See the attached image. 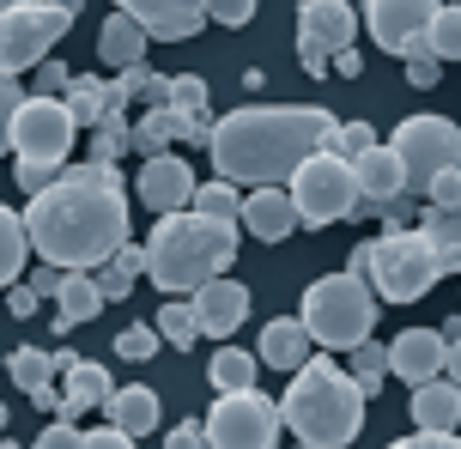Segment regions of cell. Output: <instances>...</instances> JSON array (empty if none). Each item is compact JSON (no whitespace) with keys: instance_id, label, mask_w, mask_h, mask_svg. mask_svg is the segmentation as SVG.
Segmentation results:
<instances>
[{"instance_id":"6da1fadb","label":"cell","mask_w":461,"mask_h":449,"mask_svg":"<svg viewBox=\"0 0 461 449\" xmlns=\"http://www.w3.org/2000/svg\"><path fill=\"white\" fill-rule=\"evenodd\" d=\"M24 237L55 274H97L128 243V183L115 165H68L55 189L31 194Z\"/></svg>"},{"instance_id":"7a4b0ae2","label":"cell","mask_w":461,"mask_h":449,"mask_svg":"<svg viewBox=\"0 0 461 449\" xmlns=\"http://www.w3.org/2000/svg\"><path fill=\"white\" fill-rule=\"evenodd\" d=\"M334 110L322 103H249L212 121L207 152L219 183L230 189H279L303 158H316L334 134Z\"/></svg>"},{"instance_id":"3957f363","label":"cell","mask_w":461,"mask_h":449,"mask_svg":"<svg viewBox=\"0 0 461 449\" xmlns=\"http://www.w3.org/2000/svg\"><path fill=\"white\" fill-rule=\"evenodd\" d=\"M140 256H146V274L158 292L170 298H194L201 285L225 280V267L237 261V225L225 219H201V213H170L152 225V237L140 243Z\"/></svg>"},{"instance_id":"277c9868","label":"cell","mask_w":461,"mask_h":449,"mask_svg":"<svg viewBox=\"0 0 461 449\" xmlns=\"http://www.w3.org/2000/svg\"><path fill=\"white\" fill-rule=\"evenodd\" d=\"M279 419H285V431H298L303 449H352L365 431V395L346 377V364L322 353L303 371H292L285 395H279Z\"/></svg>"},{"instance_id":"5b68a950","label":"cell","mask_w":461,"mask_h":449,"mask_svg":"<svg viewBox=\"0 0 461 449\" xmlns=\"http://www.w3.org/2000/svg\"><path fill=\"white\" fill-rule=\"evenodd\" d=\"M310 346H328V353H352L365 346L370 328H376V292H370L358 274H322V280L303 292L298 310Z\"/></svg>"},{"instance_id":"8992f818","label":"cell","mask_w":461,"mask_h":449,"mask_svg":"<svg viewBox=\"0 0 461 449\" xmlns=\"http://www.w3.org/2000/svg\"><path fill=\"white\" fill-rule=\"evenodd\" d=\"M438 256L419 225H383L370 237V267H365V285L376 292V304H419L431 285H438Z\"/></svg>"},{"instance_id":"52a82bcc","label":"cell","mask_w":461,"mask_h":449,"mask_svg":"<svg viewBox=\"0 0 461 449\" xmlns=\"http://www.w3.org/2000/svg\"><path fill=\"white\" fill-rule=\"evenodd\" d=\"M79 19V6H55V0H13L0 6V73L19 79V73H37L49 61V49L61 43Z\"/></svg>"},{"instance_id":"ba28073f","label":"cell","mask_w":461,"mask_h":449,"mask_svg":"<svg viewBox=\"0 0 461 449\" xmlns=\"http://www.w3.org/2000/svg\"><path fill=\"white\" fill-rule=\"evenodd\" d=\"M389 152L401 158V170H407V201H425L431 176L461 170V128L449 116H407L394 128Z\"/></svg>"},{"instance_id":"9c48e42d","label":"cell","mask_w":461,"mask_h":449,"mask_svg":"<svg viewBox=\"0 0 461 449\" xmlns=\"http://www.w3.org/2000/svg\"><path fill=\"white\" fill-rule=\"evenodd\" d=\"M285 194H292L298 225H310V231H322L334 219H358V176H352V165L328 158V152L303 158V165L292 170V189Z\"/></svg>"},{"instance_id":"30bf717a","label":"cell","mask_w":461,"mask_h":449,"mask_svg":"<svg viewBox=\"0 0 461 449\" xmlns=\"http://www.w3.org/2000/svg\"><path fill=\"white\" fill-rule=\"evenodd\" d=\"M279 431H285L279 401H267L261 389H237V395L212 401L201 437H207V449H279Z\"/></svg>"},{"instance_id":"8fae6325","label":"cell","mask_w":461,"mask_h":449,"mask_svg":"<svg viewBox=\"0 0 461 449\" xmlns=\"http://www.w3.org/2000/svg\"><path fill=\"white\" fill-rule=\"evenodd\" d=\"M73 140H79V128H73L68 103H55V97H24L19 103V116H13V158L68 170Z\"/></svg>"},{"instance_id":"7c38bea8","label":"cell","mask_w":461,"mask_h":449,"mask_svg":"<svg viewBox=\"0 0 461 449\" xmlns=\"http://www.w3.org/2000/svg\"><path fill=\"white\" fill-rule=\"evenodd\" d=\"M358 37V6H346V0H303L298 6V61L310 79H322L328 61L352 49Z\"/></svg>"},{"instance_id":"4fadbf2b","label":"cell","mask_w":461,"mask_h":449,"mask_svg":"<svg viewBox=\"0 0 461 449\" xmlns=\"http://www.w3.org/2000/svg\"><path fill=\"white\" fill-rule=\"evenodd\" d=\"M431 13H438V0H370L365 13H358V24H370V37L389 49L394 61H413L419 49H425Z\"/></svg>"},{"instance_id":"5bb4252c","label":"cell","mask_w":461,"mask_h":449,"mask_svg":"<svg viewBox=\"0 0 461 449\" xmlns=\"http://www.w3.org/2000/svg\"><path fill=\"white\" fill-rule=\"evenodd\" d=\"M352 176H358V213H383L389 219L401 201H407V170H401V158L389 152V140H376L352 165Z\"/></svg>"},{"instance_id":"9a60e30c","label":"cell","mask_w":461,"mask_h":449,"mask_svg":"<svg viewBox=\"0 0 461 449\" xmlns=\"http://www.w3.org/2000/svg\"><path fill=\"white\" fill-rule=\"evenodd\" d=\"M134 194L152 207L158 219L170 213H188V201H194V170H188V158H176V152H164V158H146L134 176Z\"/></svg>"},{"instance_id":"2e32d148","label":"cell","mask_w":461,"mask_h":449,"mask_svg":"<svg viewBox=\"0 0 461 449\" xmlns=\"http://www.w3.org/2000/svg\"><path fill=\"white\" fill-rule=\"evenodd\" d=\"M122 13L146 31V43H188L207 24L201 0H122Z\"/></svg>"},{"instance_id":"e0dca14e","label":"cell","mask_w":461,"mask_h":449,"mask_svg":"<svg viewBox=\"0 0 461 449\" xmlns=\"http://www.w3.org/2000/svg\"><path fill=\"white\" fill-rule=\"evenodd\" d=\"M188 310H194L201 334L225 340V334H237L243 322H249V285H237V280H212V285H201V292L188 298Z\"/></svg>"},{"instance_id":"ac0fdd59","label":"cell","mask_w":461,"mask_h":449,"mask_svg":"<svg viewBox=\"0 0 461 449\" xmlns=\"http://www.w3.org/2000/svg\"><path fill=\"white\" fill-rule=\"evenodd\" d=\"M237 231H249L255 243H285V237L298 231L292 194L285 189H249L243 194V213H237Z\"/></svg>"},{"instance_id":"d6986e66","label":"cell","mask_w":461,"mask_h":449,"mask_svg":"<svg viewBox=\"0 0 461 449\" xmlns=\"http://www.w3.org/2000/svg\"><path fill=\"white\" fill-rule=\"evenodd\" d=\"M389 371L401 382H438L443 377V334L438 328H407V334H394V346H389Z\"/></svg>"},{"instance_id":"ffe728a7","label":"cell","mask_w":461,"mask_h":449,"mask_svg":"<svg viewBox=\"0 0 461 449\" xmlns=\"http://www.w3.org/2000/svg\"><path fill=\"white\" fill-rule=\"evenodd\" d=\"M61 103H68L73 128H97L104 116H122V110H128L122 79H104V73H73V85H68Z\"/></svg>"},{"instance_id":"44dd1931","label":"cell","mask_w":461,"mask_h":449,"mask_svg":"<svg viewBox=\"0 0 461 449\" xmlns=\"http://www.w3.org/2000/svg\"><path fill=\"white\" fill-rule=\"evenodd\" d=\"M110 395H115V377L97 358H79L73 371H61V413L55 419H79L92 407H110Z\"/></svg>"},{"instance_id":"7402d4cb","label":"cell","mask_w":461,"mask_h":449,"mask_svg":"<svg viewBox=\"0 0 461 449\" xmlns=\"http://www.w3.org/2000/svg\"><path fill=\"white\" fill-rule=\"evenodd\" d=\"M255 364H274V371H303L310 364V334H303L298 316H274L267 328H261V353H255Z\"/></svg>"},{"instance_id":"603a6c76","label":"cell","mask_w":461,"mask_h":449,"mask_svg":"<svg viewBox=\"0 0 461 449\" xmlns=\"http://www.w3.org/2000/svg\"><path fill=\"white\" fill-rule=\"evenodd\" d=\"M146 31H140L122 6H115L110 19H104V31H97V55H104V67H115V73H128V67H146Z\"/></svg>"},{"instance_id":"cb8c5ba5","label":"cell","mask_w":461,"mask_h":449,"mask_svg":"<svg viewBox=\"0 0 461 449\" xmlns=\"http://www.w3.org/2000/svg\"><path fill=\"white\" fill-rule=\"evenodd\" d=\"M110 426L115 431H128V437H146V431H158V395L146 389V382H122L110 395Z\"/></svg>"},{"instance_id":"d4e9b609","label":"cell","mask_w":461,"mask_h":449,"mask_svg":"<svg viewBox=\"0 0 461 449\" xmlns=\"http://www.w3.org/2000/svg\"><path fill=\"white\" fill-rule=\"evenodd\" d=\"M413 426L419 431H461V389L456 382H419L413 389Z\"/></svg>"},{"instance_id":"484cf974","label":"cell","mask_w":461,"mask_h":449,"mask_svg":"<svg viewBox=\"0 0 461 449\" xmlns=\"http://www.w3.org/2000/svg\"><path fill=\"white\" fill-rule=\"evenodd\" d=\"M425 243L438 256V274H461V207H425Z\"/></svg>"},{"instance_id":"4316f807","label":"cell","mask_w":461,"mask_h":449,"mask_svg":"<svg viewBox=\"0 0 461 449\" xmlns=\"http://www.w3.org/2000/svg\"><path fill=\"white\" fill-rule=\"evenodd\" d=\"M55 322L61 328H79V322H92L97 310H104V292H97L92 274H61V285H55Z\"/></svg>"},{"instance_id":"83f0119b","label":"cell","mask_w":461,"mask_h":449,"mask_svg":"<svg viewBox=\"0 0 461 449\" xmlns=\"http://www.w3.org/2000/svg\"><path fill=\"white\" fill-rule=\"evenodd\" d=\"M176 140H183V116H176V110H140L128 152H140V158H164Z\"/></svg>"},{"instance_id":"f1b7e54d","label":"cell","mask_w":461,"mask_h":449,"mask_svg":"<svg viewBox=\"0 0 461 449\" xmlns=\"http://www.w3.org/2000/svg\"><path fill=\"white\" fill-rule=\"evenodd\" d=\"M146 274V256H140V243H122L104 267H97L92 280H97V292H104V304H122L128 292H134V280Z\"/></svg>"},{"instance_id":"f546056e","label":"cell","mask_w":461,"mask_h":449,"mask_svg":"<svg viewBox=\"0 0 461 449\" xmlns=\"http://www.w3.org/2000/svg\"><path fill=\"white\" fill-rule=\"evenodd\" d=\"M255 371H261V364H255L243 346H219L212 364H207V382L219 395H237V389H255Z\"/></svg>"},{"instance_id":"4dcf8cb0","label":"cell","mask_w":461,"mask_h":449,"mask_svg":"<svg viewBox=\"0 0 461 449\" xmlns=\"http://www.w3.org/2000/svg\"><path fill=\"white\" fill-rule=\"evenodd\" d=\"M6 377L19 382L24 401H31V395H37V389H49L61 371H55V353H43V346H19V353L6 358Z\"/></svg>"},{"instance_id":"1f68e13d","label":"cell","mask_w":461,"mask_h":449,"mask_svg":"<svg viewBox=\"0 0 461 449\" xmlns=\"http://www.w3.org/2000/svg\"><path fill=\"white\" fill-rule=\"evenodd\" d=\"M31 256V237H24V219L13 207H0V292L19 285V267Z\"/></svg>"},{"instance_id":"d6a6232c","label":"cell","mask_w":461,"mask_h":449,"mask_svg":"<svg viewBox=\"0 0 461 449\" xmlns=\"http://www.w3.org/2000/svg\"><path fill=\"white\" fill-rule=\"evenodd\" d=\"M158 340L164 346H176V353H194L201 346V322H194V310H188V298H170V304L158 310Z\"/></svg>"},{"instance_id":"836d02e7","label":"cell","mask_w":461,"mask_h":449,"mask_svg":"<svg viewBox=\"0 0 461 449\" xmlns=\"http://www.w3.org/2000/svg\"><path fill=\"white\" fill-rule=\"evenodd\" d=\"M352 364H346V377L358 382V395H376V389H383V377H389V346H376V340H365V346H352Z\"/></svg>"},{"instance_id":"e575fe53","label":"cell","mask_w":461,"mask_h":449,"mask_svg":"<svg viewBox=\"0 0 461 449\" xmlns=\"http://www.w3.org/2000/svg\"><path fill=\"white\" fill-rule=\"evenodd\" d=\"M188 213H201V219H225V225H237V213H243V189H230V183H201L194 189V201H188Z\"/></svg>"},{"instance_id":"d590c367","label":"cell","mask_w":461,"mask_h":449,"mask_svg":"<svg viewBox=\"0 0 461 449\" xmlns=\"http://www.w3.org/2000/svg\"><path fill=\"white\" fill-rule=\"evenodd\" d=\"M425 55H431V61H461V6H438V13H431Z\"/></svg>"},{"instance_id":"8d00e7d4","label":"cell","mask_w":461,"mask_h":449,"mask_svg":"<svg viewBox=\"0 0 461 449\" xmlns=\"http://www.w3.org/2000/svg\"><path fill=\"white\" fill-rule=\"evenodd\" d=\"M122 79V97L128 103H146V110H170V79L152 67H128V73H115Z\"/></svg>"},{"instance_id":"74e56055","label":"cell","mask_w":461,"mask_h":449,"mask_svg":"<svg viewBox=\"0 0 461 449\" xmlns=\"http://www.w3.org/2000/svg\"><path fill=\"white\" fill-rule=\"evenodd\" d=\"M370 146H376V128L370 121H334V134H328V158H340V165H358Z\"/></svg>"},{"instance_id":"f35d334b","label":"cell","mask_w":461,"mask_h":449,"mask_svg":"<svg viewBox=\"0 0 461 449\" xmlns=\"http://www.w3.org/2000/svg\"><path fill=\"white\" fill-rule=\"evenodd\" d=\"M128 140H134V121H128V110L122 116H104L92 128V165H115L122 152H128Z\"/></svg>"},{"instance_id":"ab89813d","label":"cell","mask_w":461,"mask_h":449,"mask_svg":"<svg viewBox=\"0 0 461 449\" xmlns=\"http://www.w3.org/2000/svg\"><path fill=\"white\" fill-rule=\"evenodd\" d=\"M207 97H212V85L201 73H170V110L176 116H207Z\"/></svg>"},{"instance_id":"60d3db41","label":"cell","mask_w":461,"mask_h":449,"mask_svg":"<svg viewBox=\"0 0 461 449\" xmlns=\"http://www.w3.org/2000/svg\"><path fill=\"white\" fill-rule=\"evenodd\" d=\"M158 346H164V340H158V328H152V322H128V328L115 334V353L128 358V364H146Z\"/></svg>"},{"instance_id":"b9f144b4","label":"cell","mask_w":461,"mask_h":449,"mask_svg":"<svg viewBox=\"0 0 461 449\" xmlns=\"http://www.w3.org/2000/svg\"><path fill=\"white\" fill-rule=\"evenodd\" d=\"M24 97H31V92H24L19 79H6V73H0V158L13 152V116H19Z\"/></svg>"},{"instance_id":"7bdbcfd3","label":"cell","mask_w":461,"mask_h":449,"mask_svg":"<svg viewBox=\"0 0 461 449\" xmlns=\"http://www.w3.org/2000/svg\"><path fill=\"white\" fill-rule=\"evenodd\" d=\"M31 449H86V431L73 426V419H49L43 431H37V444Z\"/></svg>"},{"instance_id":"ee69618b","label":"cell","mask_w":461,"mask_h":449,"mask_svg":"<svg viewBox=\"0 0 461 449\" xmlns=\"http://www.w3.org/2000/svg\"><path fill=\"white\" fill-rule=\"evenodd\" d=\"M68 85H73L68 61H43V67H37V92H31V97H55V103H61V97H68Z\"/></svg>"},{"instance_id":"f6af8a7d","label":"cell","mask_w":461,"mask_h":449,"mask_svg":"<svg viewBox=\"0 0 461 449\" xmlns=\"http://www.w3.org/2000/svg\"><path fill=\"white\" fill-rule=\"evenodd\" d=\"M401 67H407V85H413V92H431V85L443 79V61H431L425 49H419L413 61H401Z\"/></svg>"},{"instance_id":"bcb514c9","label":"cell","mask_w":461,"mask_h":449,"mask_svg":"<svg viewBox=\"0 0 461 449\" xmlns=\"http://www.w3.org/2000/svg\"><path fill=\"white\" fill-rule=\"evenodd\" d=\"M425 207H461V170H443V176H431Z\"/></svg>"},{"instance_id":"7dc6e473","label":"cell","mask_w":461,"mask_h":449,"mask_svg":"<svg viewBox=\"0 0 461 449\" xmlns=\"http://www.w3.org/2000/svg\"><path fill=\"white\" fill-rule=\"evenodd\" d=\"M55 176H61V165H31V158H19V189H24V194L55 189Z\"/></svg>"},{"instance_id":"c3c4849f","label":"cell","mask_w":461,"mask_h":449,"mask_svg":"<svg viewBox=\"0 0 461 449\" xmlns=\"http://www.w3.org/2000/svg\"><path fill=\"white\" fill-rule=\"evenodd\" d=\"M255 19V0H212L207 24H249Z\"/></svg>"},{"instance_id":"681fc988","label":"cell","mask_w":461,"mask_h":449,"mask_svg":"<svg viewBox=\"0 0 461 449\" xmlns=\"http://www.w3.org/2000/svg\"><path fill=\"white\" fill-rule=\"evenodd\" d=\"M389 449H461V437L456 431H413V437H401Z\"/></svg>"},{"instance_id":"f907efd6","label":"cell","mask_w":461,"mask_h":449,"mask_svg":"<svg viewBox=\"0 0 461 449\" xmlns=\"http://www.w3.org/2000/svg\"><path fill=\"white\" fill-rule=\"evenodd\" d=\"M37 304H43V298H37V292H31V285H6V310H13V316H19V322H24V316H37Z\"/></svg>"},{"instance_id":"816d5d0a","label":"cell","mask_w":461,"mask_h":449,"mask_svg":"<svg viewBox=\"0 0 461 449\" xmlns=\"http://www.w3.org/2000/svg\"><path fill=\"white\" fill-rule=\"evenodd\" d=\"M207 437H201V419H183V426H170V437H164V449H201Z\"/></svg>"},{"instance_id":"f5cc1de1","label":"cell","mask_w":461,"mask_h":449,"mask_svg":"<svg viewBox=\"0 0 461 449\" xmlns=\"http://www.w3.org/2000/svg\"><path fill=\"white\" fill-rule=\"evenodd\" d=\"M86 449H134V437L115 431V426H104V431H86Z\"/></svg>"},{"instance_id":"db71d44e","label":"cell","mask_w":461,"mask_h":449,"mask_svg":"<svg viewBox=\"0 0 461 449\" xmlns=\"http://www.w3.org/2000/svg\"><path fill=\"white\" fill-rule=\"evenodd\" d=\"M328 73H340V79H358V73H365V55H358V49H340V55L328 61Z\"/></svg>"},{"instance_id":"11a10c76","label":"cell","mask_w":461,"mask_h":449,"mask_svg":"<svg viewBox=\"0 0 461 449\" xmlns=\"http://www.w3.org/2000/svg\"><path fill=\"white\" fill-rule=\"evenodd\" d=\"M443 382H456V389H461V340L443 346Z\"/></svg>"},{"instance_id":"9f6ffc18","label":"cell","mask_w":461,"mask_h":449,"mask_svg":"<svg viewBox=\"0 0 461 449\" xmlns=\"http://www.w3.org/2000/svg\"><path fill=\"white\" fill-rule=\"evenodd\" d=\"M31 407H37V413H61V382L37 389V395H31Z\"/></svg>"},{"instance_id":"6f0895ef","label":"cell","mask_w":461,"mask_h":449,"mask_svg":"<svg viewBox=\"0 0 461 449\" xmlns=\"http://www.w3.org/2000/svg\"><path fill=\"white\" fill-rule=\"evenodd\" d=\"M24 285H31L37 298H55V285H61V274H55V267H37V280H24Z\"/></svg>"},{"instance_id":"680465c9","label":"cell","mask_w":461,"mask_h":449,"mask_svg":"<svg viewBox=\"0 0 461 449\" xmlns=\"http://www.w3.org/2000/svg\"><path fill=\"white\" fill-rule=\"evenodd\" d=\"M438 334H443V346H449V340H461V316H449V322H443Z\"/></svg>"},{"instance_id":"91938a15","label":"cell","mask_w":461,"mask_h":449,"mask_svg":"<svg viewBox=\"0 0 461 449\" xmlns=\"http://www.w3.org/2000/svg\"><path fill=\"white\" fill-rule=\"evenodd\" d=\"M0 449H19V444H13V431H0Z\"/></svg>"}]
</instances>
